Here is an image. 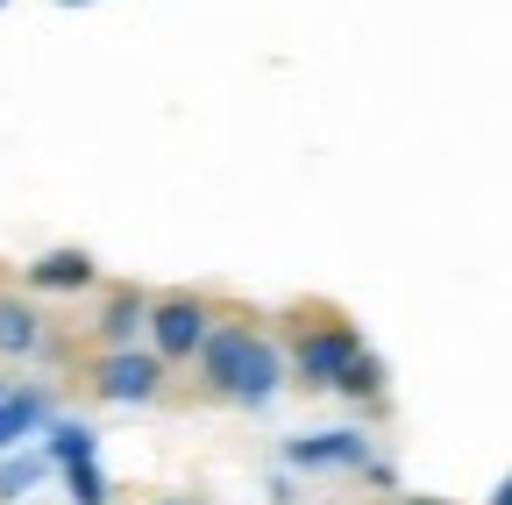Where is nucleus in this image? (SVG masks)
<instances>
[{"label": "nucleus", "instance_id": "nucleus-1", "mask_svg": "<svg viewBox=\"0 0 512 505\" xmlns=\"http://www.w3.org/2000/svg\"><path fill=\"white\" fill-rule=\"evenodd\" d=\"M192 363H200V385L242 413H264L278 392H285V349L264 335V328H249V321H221L207 328V342L192 349Z\"/></svg>", "mask_w": 512, "mask_h": 505}, {"label": "nucleus", "instance_id": "nucleus-2", "mask_svg": "<svg viewBox=\"0 0 512 505\" xmlns=\"http://www.w3.org/2000/svg\"><path fill=\"white\" fill-rule=\"evenodd\" d=\"M356 349H363V335L342 328V321L299 328L292 349H285V385H299V392H335V377H342V363H349Z\"/></svg>", "mask_w": 512, "mask_h": 505}, {"label": "nucleus", "instance_id": "nucleus-3", "mask_svg": "<svg viewBox=\"0 0 512 505\" xmlns=\"http://www.w3.org/2000/svg\"><path fill=\"white\" fill-rule=\"evenodd\" d=\"M207 328H214V306L200 292H164L143 313V349L164 356V363H192V349L207 342Z\"/></svg>", "mask_w": 512, "mask_h": 505}, {"label": "nucleus", "instance_id": "nucleus-4", "mask_svg": "<svg viewBox=\"0 0 512 505\" xmlns=\"http://www.w3.org/2000/svg\"><path fill=\"white\" fill-rule=\"evenodd\" d=\"M377 456V441L363 427H313V434H285L278 463L285 470H363Z\"/></svg>", "mask_w": 512, "mask_h": 505}, {"label": "nucleus", "instance_id": "nucleus-5", "mask_svg": "<svg viewBox=\"0 0 512 505\" xmlns=\"http://www.w3.org/2000/svg\"><path fill=\"white\" fill-rule=\"evenodd\" d=\"M164 356H150V349H107L100 363H93V392L107 399V406H150L157 392H164Z\"/></svg>", "mask_w": 512, "mask_h": 505}, {"label": "nucleus", "instance_id": "nucleus-6", "mask_svg": "<svg viewBox=\"0 0 512 505\" xmlns=\"http://www.w3.org/2000/svg\"><path fill=\"white\" fill-rule=\"evenodd\" d=\"M22 285L29 292H86V285H100V264H93V249H43L36 264H22Z\"/></svg>", "mask_w": 512, "mask_h": 505}, {"label": "nucleus", "instance_id": "nucleus-7", "mask_svg": "<svg viewBox=\"0 0 512 505\" xmlns=\"http://www.w3.org/2000/svg\"><path fill=\"white\" fill-rule=\"evenodd\" d=\"M50 420V385H15V392H0V456L22 449V441H36Z\"/></svg>", "mask_w": 512, "mask_h": 505}, {"label": "nucleus", "instance_id": "nucleus-8", "mask_svg": "<svg viewBox=\"0 0 512 505\" xmlns=\"http://www.w3.org/2000/svg\"><path fill=\"white\" fill-rule=\"evenodd\" d=\"M36 449H43L50 470H64V463H93V456H100V427H93V420H72V413H50L43 434H36Z\"/></svg>", "mask_w": 512, "mask_h": 505}, {"label": "nucleus", "instance_id": "nucleus-9", "mask_svg": "<svg viewBox=\"0 0 512 505\" xmlns=\"http://www.w3.org/2000/svg\"><path fill=\"white\" fill-rule=\"evenodd\" d=\"M143 313H150V292H143V285H114V292L100 299L93 335H100L107 349H128V342H143Z\"/></svg>", "mask_w": 512, "mask_h": 505}, {"label": "nucleus", "instance_id": "nucleus-10", "mask_svg": "<svg viewBox=\"0 0 512 505\" xmlns=\"http://www.w3.org/2000/svg\"><path fill=\"white\" fill-rule=\"evenodd\" d=\"M50 328L22 292H0V356H43Z\"/></svg>", "mask_w": 512, "mask_h": 505}, {"label": "nucleus", "instance_id": "nucleus-11", "mask_svg": "<svg viewBox=\"0 0 512 505\" xmlns=\"http://www.w3.org/2000/svg\"><path fill=\"white\" fill-rule=\"evenodd\" d=\"M335 392H342V399H356V406H377V399H384V356L356 349V356L342 363V377H335Z\"/></svg>", "mask_w": 512, "mask_h": 505}, {"label": "nucleus", "instance_id": "nucleus-12", "mask_svg": "<svg viewBox=\"0 0 512 505\" xmlns=\"http://www.w3.org/2000/svg\"><path fill=\"white\" fill-rule=\"evenodd\" d=\"M43 477H50L43 449H8V456H0V505H15V498H29V491H36Z\"/></svg>", "mask_w": 512, "mask_h": 505}, {"label": "nucleus", "instance_id": "nucleus-13", "mask_svg": "<svg viewBox=\"0 0 512 505\" xmlns=\"http://www.w3.org/2000/svg\"><path fill=\"white\" fill-rule=\"evenodd\" d=\"M57 477H64V505H114V484H107L100 456L93 463H64Z\"/></svg>", "mask_w": 512, "mask_h": 505}, {"label": "nucleus", "instance_id": "nucleus-14", "mask_svg": "<svg viewBox=\"0 0 512 505\" xmlns=\"http://www.w3.org/2000/svg\"><path fill=\"white\" fill-rule=\"evenodd\" d=\"M292 498H299V484H292V470H278L271 477V505H292Z\"/></svg>", "mask_w": 512, "mask_h": 505}, {"label": "nucleus", "instance_id": "nucleus-15", "mask_svg": "<svg viewBox=\"0 0 512 505\" xmlns=\"http://www.w3.org/2000/svg\"><path fill=\"white\" fill-rule=\"evenodd\" d=\"M57 8H93V0H57Z\"/></svg>", "mask_w": 512, "mask_h": 505}, {"label": "nucleus", "instance_id": "nucleus-16", "mask_svg": "<svg viewBox=\"0 0 512 505\" xmlns=\"http://www.w3.org/2000/svg\"><path fill=\"white\" fill-rule=\"evenodd\" d=\"M0 392H15V377H8V370H0Z\"/></svg>", "mask_w": 512, "mask_h": 505}, {"label": "nucleus", "instance_id": "nucleus-17", "mask_svg": "<svg viewBox=\"0 0 512 505\" xmlns=\"http://www.w3.org/2000/svg\"><path fill=\"white\" fill-rule=\"evenodd\" d=\"M164 505H192V498H164Z\"/></svg>", "mask_w": 512, "mask_h": 505}, {"label": "nucleus", "instance_id": "nucleus-18", "mask_svg": "<svg viewBox=\"0 0 512 505\" xmlns=\"http://www.w3.org/2000/svg\"><path fill=\"white\" fill-rule=\"evenodd\" d=\"M0 8H8V0H0Z\"/></svg>", "mask_w": 512, "mask_h": 505}]
</instances>
